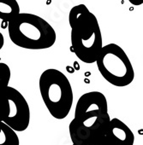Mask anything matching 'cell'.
<instances>
[{"instance_id": "obj_11", "label": "cell", "mask_w": 143, "mask_h": 145, "mask_svg": "<svg viewBox=\"0 0 143 145\" xmlns=\"http://www.w3.org/2000/svg\"><path fill=\"white\" fill-rule=\"evenodd\" d=\"M89 10L85 5H78L75 7H73L70 10L69 14V23L70 27H72L75 22L77 21V19L83 14L88 12Z\"/></svg>"}, {"instance_id": "obj_1", "label": "cell", "mask_w": 143, "mask_h": 145, "mask_svg": "<svg viewBox=\"0 0 143 145\" xmlns=\"http://www.w3.org/2000/svg\"><path fill=\"white\" fill-rule=\"evenodd\" d=\"M111 120L105 96L100 91L83 94L75 109V118L69 126L73 144H80L105 136Z\"/></svg>"}, {"instance_id": "obj_13", "label": "cell", "mask_w": 143, "mask_h": 145, "mask_svg": "<svg viewBox=\"0 0 143 145\" xmlns=\"http://www.w3.org/2000/svg\"><path fill=\"white\" fill-rule=\"evenodd\" d=\"M4 44H5V39H4V36L3 34L0 33V50H1L4 46Z\"/></svg>"}, {"instance_id": "obj_7", "label": "cell", "mask_w": 143, "mask_h": 145, "mask_svg": "<svg viewBox=\"0 0 143 145\" xmlns=\"http://www.w3.org/2000/svg\"><path fill=\"white\" fill-rule=\"evenodd\" d=\"M105 136L113 145H134V142L133 131L126 124L117 118L111 119Z\"/></svg>"}, {"instance_id": "obj_10", "label": "cell", "mask_w": 143, "mask_h": 145, "mask_svg": "<svg viewBox=\"0 0 143 145\" xmlns=\"http://www.w3.org/2000/svg\"><path fill=\"white\" fill-rule=\"evenodd\" d=\"M11 77L10 67L4 62H0V91L9 86V82Z\"/></svg>"}, {"instance_id": "obj_4", "label": "cell", "mask_w": 143, "mask_h": 145, "mask_svg": "<svg viewBox=\"0 0 143 145\" xmlns=\"http://www.w3.org/2000/svg\"><path fill=\"white\" fill-rule=\"evenodd\" d=\"M103 48L99 22L90 11L82 15L71 27L70 50L83 62L96 61Z\"/></svg>"}, {"instance_id": "obj_3", "label": "cell", "mask_w": 143, "mask_h": 145, "mask_svg": "<svg viewBox=\"0 0 143 145\" xmlns=\"http://www.w3.org/2000/svg\"><path fill=\"white\" fill-rule=\"evenodd\" d=\"M39 88L51 115L57 120L66 118L74 101L73 90L68 78L57 69H46L40 77Z\"/></svg>"}, {"instance_id": "obj_9", "label": "cell", "mask_w": 143, "mask_h": 145, "mask_svg": "<svg viewBox=\"0 0 143 145\" xmlns=\"http://www.w3.org/2000/svg\"><path fill=\"white\" fill-rule=\"evenodd\" d=\"M0 145H20L16 132L2 121H0Z\"/></svg>"}, {"instance_id": "obj_14", "label": "cell", "mask_w": 143, "mask_h": 145, "mask_svg": "<svg viewBox=\"0 0 143 145\" xmlns=\"http://www.w3.org/2000/svg\"><path fill=\"white\" fill-rule=\"evenodd\" d=\"M8 26H9V22H8L2 21V23H1V28H3V29H6V28H8Z\"/></svg>"}, {"instance_id": "obj_12", "label": "cell", "mask_w": 143, "mask_h": 145, "mask_svg": "<svg viewBox=\"0 0 143 145\" xmlns=\"http://www.w3.org/2000/svg\"><path fill=\"white\" fill-rule=\"evenodd\" d=\"M73 145H113V144L105 135V136H101V137L91 139L89 141H87L80 144H73Z\"/></svg>"}, {"instance_id": "obj_5", "label": "cell", "mask_w": 143, "mask_h": 145, "mask_svg": "<svg viewBox=\"0 0 143 145\" xmlns=\"http://www.w3.org/2000/svg\"><path fill=\"white\" fill-rule=\"evenodd\" d=\"M95 62L102 77L111 85L124 87L133 82V65L119 45L109 44L103 46Z\"/></svg>"}, {"instance_id": "obj_2", "label": "cell", "mask_w": 143, "mask_h": 145, "mask_svg": "<svg viewBox=\"0 0 143 145\" xmlns=\"http://www.w3.org/2000/svg\"><path fill=\"white\" fill-rule=\"evenodd\" d=\"M9 36L14 44L27 50L49 49L56 42L54 28L42 17L20 13L9 22Z\"/></svg>"}, {"instance_id": "obj_6", "label": "cell", "mask_w": 143, "mask_h": 145, "mask_svg": "<svg viewBox=\"0 0 143 145\" xmlns=\"http://www.w3.org/2000/svg\"><path fill=\"white\" fill-rule=\"evenodd\" d=\"M0 121L16 132L27 130L30 123V108L27 100L11 86L0 91Z\"/></svg>"}, {"instance_id": "obj_8", "label": "cell", "mask_w": 143, "mask_h": 145, "mask_svg": "<svg viewBox=\"0 0 143 145\" xmlns=\"http://www.w3.org/2000/svg\"><path fill=\"white\" fill-rule=\"evenodd\" d=\"M20 13V6L16 0L0 2V19L2 21L9 22Z\"/></svg>"}, {"instance_id": "obj_16", "label": "cell", "mask_w": 143, "mask_h": 145, "mask_svg": "<svg viewBox=\"0 0 143 145\" xmlns=\"http://www.w3.org/2000/svg\"><path fill=\"white\" fill-rule=\"evenodd\" d=\"M130 3H132V5H140L142 4V2H136V3H134V2H132V1H130Z\"/></svg>"}, {"instance_id": "obj_15", "label": "cell", "mask_w": 143, "mask_h": 145, "mask_svg": "<svg viewBox=\"0 0 143 145\" xmlns=\"http://www.w3.org/2000/svg\"><path fill=\"white\" fill-rule=\"evenodd\" d=\"M67 69L69 70V72H71V74H73V72H74V69L72 68V67H67Z\"/></svg>"}, {"instance_id": "obj_17", "label": "cell", "mask_w": 143, "mask_h": 145, "mask_svg": "<svg viewBox=\"0 0 143 145\" xmlns=\"http://www.w3.org/2000/svg\"><path fill=\"white\" fill-rule=\"evenodd\" d=\"M0 60H1V58H0ZM0 62H1V61H0Z\"/></svg>"}]
</instances>
